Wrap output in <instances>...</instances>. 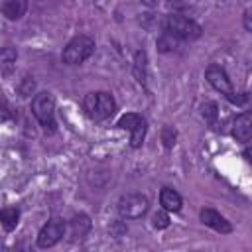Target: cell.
<instances>
[{
  "instance_id": "21",
  "label": "cell",
  "mask_w": 252,
  "mask_h": 252,
  "mask_svg": "<svg viewBox=\"0 0 252 252\" xmlns=\"http://www.w3.org/2000/svg\"><path fill=\"white\" fill-rule=\"evenodd\" d=\"M154 226L156 228H167L169 226V217H167V211L163 213H156L154 215Z\"/></svg>"
},
{
  "instance_id": "18",
  "label": "cell",
  "mask_w": 252,
  "mask_h": 252,
  "mask_svg": "<svg viewBox=\"0 0 252 252\" xmlns=\"http://www.w3.org/2000/svg\"><path fill=\"white\" fill-rule=\"evenodd\" d=\"M201 114H203V118H205L209 124H215L217 118H219V106H217L215 102H205V104L201 106Z\"/></svg>"
},
{
  "instance_id": "7",
  "label": "cell",
  "mask_w": 252,
  "mask_h": 252,
  "mask_svg": "<svg viewBox=\"0 0 252 252\" xmlns=\"http://www.w3.org/2000/svg\"><path fill=\"white\" fill-rule=\"evenodd\" d=\"M148 209H150V201L142 193H128L122 195L118 201V215L122 219H140L148 213Z\"/></svg>"
},
{
  "instance_id": "23",
  "label": "cell",
  "mask_w": 252,
  "mask_h": 252,
  "mask_svg": "<svg viewBox=\"0 0 252 252\" xmlns=\"http://www.w3.org/2000/svg\"><path fill=\"white\" fill-rule=\"evenodd\" d=\"M142 2H144L146 6H156V4H158V0H142Z\"/></svg>"
},
{
  "instance_id": "20",
  "label": "cell",
  "mask_w": 252,
  "mask_h": 252,
  "mask_svg": "<svg viewBox=\"0 0 252 252\" xmlns=\"http://www.w3.org/2000/svg\"><path fill=\"white\" fill-rule=\"evenodd\" d=\"M161 140H163V146L165 148H171L175 144V130L171 126H165L163 132H161Z\"/></svg>"
},
{
  "instance_id": "6",
  "label": "cell",
  "mask_w": 252,
  "mask_h": 252,
  "mask_svg": "<svg viewBox=\"0 0 252 252\" xmlns=\"http://www.w3.org/2000/svg\"><path fill=\"white\" fill-rule=\"evenodd\" d=\"M116 126L130 132V146H132V148H140V146L144 144L148 124H146V118H144L142 114L126 112V114H122V116L118 118Z\"/></svg>"
},
{
  "instance_id": "5",
  "label": "cell",
  "mask_w": 252,
  "mask_h": 252,
  "mask_svg": "<svg viewBox=\"0 0 252 252\" xmlns=\"http://www.w3.org/2000/svg\"><path fill=\"white\" fill-rule=\"evenodd\" d=\"M32 112L45 130H55V98L51 93H37L32 100Z\"/></svg>"
},
{
  "instance_id": "8",
  "label": "cell",
  "mask_w": 252,
  "mask_h": 252,
  "mask_svg": "<svg viewBox=\"0 0 252 252\" xmlns=\"http://www.w3.org/2000/svg\"><path fill=\"white\" fill-rule=\"evenodd\" d=\"M65 230H67V226H65V220L63 219H59V217L49 219L41 226V230L37 234V246L39 248H51V246H55L65 236Z\"/></svg>"
},
{
  "instance_id": "2",
  "label": "cell",
  "mask_w": 252,
  "mask_h": 252,
  "mask_svg": "<svg viewBox=\"0 0 252 252\" xmlns=\"http://www.w3.org/2000/svg\"><path fill=\"white\" fill-rule=\"evenodd\" d=\"M163 30H165V33H169L177 39H197L203 33L201 26L195 20H191L187 16H181V14L167 16L165 22H163Z\"/></svg>"
},
{
  "instance_id": "15",
  "label": "cell",
  "mask_w": 252,
  "mask_h": 252,
  "mask_svg": "<svg viewBox=\"0 0 252 252\" xmlns=\"http://www.w3.org/2000/svg\"><path fill=\"white\" fill-rule=\"evenodd\" d=\"M2 12L8 20H20L26 12V0H8V2H4Z\"/></svg>"
},
{
  "instance_id": "9",
  "label": "cell",
  "mask_w": 252,
  "mask_h": 252,
  "mask_svg": "<svg viewBox=\"0 0 252 252\" xmlns=\"http://www.w3.org/2000/svg\"><path fill=\"white\" fill-rule=\"evenodd\" d=\"M201 222L203 224H207V226H211L213 230H217V232H220V234H228L230 230H232V226H230V222L220 215V213H217L215 209H201Z\"/></svg>"
},
{
  "instance_id": "17",
  "label": "cell",
  "mask_w": 252,
  "mask_h": 252,
  "mask_svg": "<svg viewBox=\"0 0 252 252\" xmlns=\"http://www.w3.org/2000/svg\"><path fill=\"white\" fill-rule=\"evenodd\" d=\"M177 47V37L169 35V33H163L159 39H158V49L163 51V53H169V51H175Z\"/></svg>"
},
{
  "instance_id": "4",
  "label": "cell",
  "mask_w": 252,
  "mask_h": 252,
  "mask_svg": "<svg viewBox=\"0 0 252 252\" xmlns=\"http://www.w3.org/2000/svg\"><path fill=\"white\" fill-rule=\"evenodd\" d=\"M93 53H94V39L89 35H77L65 45L61 57H63V63L67 65H79L87 61Z\"/></svg>"
},
{
  "instance_id": "13",
  "label": "cell",
  "mask_w": 252,
  "mask_h": 252,
  "mask_svg": "<svg viewBox=\"0 0 252 252\" xmlns=\"http://www.w3.org/2000/svg\"><path fill=\"white\" fill-rule=\"evenodd\" d=\"M16 59H18V51L14 47H10V45L0 47V73L2 75H10L14 71Z\"/></svg>"
},
{
  "instance_id": "1",
  "label": "cell",
  "mask_w": 252,
  "mask_h": 252,
  "mask_svg": "<svg viewBox=\"0 0 252 252\" xmlns=\"http://www.w3.org/2000/svg\"><path fill=\"white\" fill-rule=\"evenodd\" d=\"M83 108L91 120H106L114 114L116 102L110 93L96 91V93H89L83 98Z\"/></svg>"
},
{
  "instance_id": "16",
  "label": "cell",
  "mask_w": 252,
  "mask_h": 252,
  "mask_svg": "<svg viewBox=\"0 0 252 252\" xmlns=\"http://www.w3.org/2000/svg\"><path fill=\"white\" fill-rule=\"evenodd\" d=\"M146 69H148V57L144 51H138L134 57V77L138 83H146Z\"/></svg>"
},
{
  "instance_id": "22",
  "label": "cell",
  "mask_w": 252,
  "mask_h": 252,
  "mask_svg": "<svg viewBox=\"0 0 252 252\" xmlns=\"http://www.w3.org/2000/svg\"><path fill=\"white\" fill-rule=\"evenodd\" d=\"M248 18H250V14L246 12V14H244V28H246V30L250 32V22H248Z\"/></svg>"
},
{
  "instance_id": "19",
  "label": "cell",
  "mask_w": 252,
  "mask_h": 252,
  "mask_svg": "<svg viewBox=\"0 0 252 252\" xmlns=\"http://www.w3.org/2000/svg\"><path fill=\"white\" fill-rule=\"evenodd\" d=\"M195 2H197V0H165L167 8H171V10H175V12L189 10V8H193V6H195Z\"/></svg>"
},
{
  "instance_id": "14",
  "label": "cell",
  "mask_w": 252,
  "mask_h": 252,
  "mask_svg": "<svg viewBox=\"0 0 252 252\" xmlns=\"http://www.w3.org/2000/svg\"><path fill=\"white\" fill-rule=\"evenodd\" d=\"M18 220H20V211L16 207H4L0 209V224L6 232L14 230L18 226Z\"/></svg>"
},
{
  "instance_id": "12",
  "label": "cell",
  "mask_w": 252,
  "mask_h": 252,
  "mask_svg": "<svg viewBox=\"0 0 252 252\" xmlns=\"http://www.w3.org/2000/svg\"><path fill=\"white\" fill-rule=\"evenodd\" d=\"M91 230V219L87 215H75L69 222V234L71 240H81L83 236H87V232Z\"/></svg>"
},
{
  "instance_id": "11",
  "label": "cell",
  "mask_w": 252,
  "mask_h": 252,
  "mask_svg": "<svg viewBox=\"0 0 252 252\" xmlns=\"http://www.w3.org/2000/svg\"><path fill=\"white\" fill-rule=\"evenodd\" d=\"M159 205L163 207V211L167 213H177L181 211V205H183V199L177 191L169 189V187H163L161 193H159Z\"/></svg>"
},
{
  "instance_id": "10",
  "label": "cell",
  "mask_w": 252,
  "mask_h": 252,
  "mask_svg": "<svg viewBox=\"0 0 252 252\" xmlns=\"http://www.w3.org/2000/svg\"><path fill=\"white\" fill-rule=\"evenodd\" d=\"M232 136L238 142H248L252 138V116L248 112H242L232 122Z\"/></svg>"
},
{
  "instance_id": "3",
  "label": "cell",
  "mask_w": 252,
  "mask_h": 252,
  "mask_svg": "<svg viewBox=\"0 0 252 252\" xmlns=\"http://www.w3.org/2000/svg\"><path fill=\"white\" fill-rule=\"evenodd\" d=\"M205 77H207L209 85H211L215 91H219L220 94H224L232 104H242V102L246 100V96H244V94H242V96H236V94H234L232 83H230V79H228L226 71H224L220 65H217V63L209 65V67H207V71H205Z\"/></svg>"
}]
</instances>
